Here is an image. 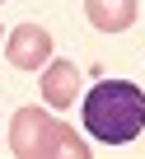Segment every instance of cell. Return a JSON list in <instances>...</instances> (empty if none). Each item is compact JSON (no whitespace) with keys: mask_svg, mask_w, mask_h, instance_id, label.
I'll return each instance as SVG.
<instances>
[{"mask_svg":"<svg viewBox=\"0 0 145 159\" xmlns=\"http://www.w3.org/2000/svg\"><path fill=\"white\" fill-rule=\"evenodd\" d=\"M136 5H140V0H84V14H89L94 28L122 33V28L136 24Z\"/></svg>","mask_w":145,"mask_h":159,"instance_id":"5","label":"cell"},{"mask_svg":"<svg viewBox=\"0 0 145 159\" xmlns=\"http://www.w3.org/2000/svg\"><path fill=\"white\" fill-rule=\"evenodd\" d=\"M10 150L19 159H89V140L42 108H19L10 117Z\"/></svg>","mask_w":145,"mask_h":159,"instance_id":"2","label":"cell"},{"mask_svg":"<svg viewBox=\"0 0 145 159\" xmlns=\"http://www.w3.org/2000/svg\"><path fill=\"white\" fill-rule=\"evenodd\" d=\"M42 98H47V108H75V98H80V66L75 61H47L42 66Z\"/></svg>","mask_w":145,"mask_h":159,"instance_id":"4","label":"cell"},{"mask_svg":"<svg viewBox=\"0 0 145 159\" xmlns=\"http://www.w3.org/2000/svg\"><path fill=\"white\" fill-rule=\"evenodd\" d=\"M84 131L103 145H126L145 131V89L131 80H98L80 98Z\"/></svg>","mask_w":145,"mask_h":159,"instance_id":"1","label":"cell"},{"mask_svg":"<svg viewBox=\"0 0 145 159\" xmlns=\"http://www.w3.org/2000/svg\"><path fill=\"white\" fill-rule=\"evenodd\" d=\"M5 56H10V66H19V70H38V66L52 61V33H47L42 24H19V28L10 33V42H5Z\"/></svg>","mask_w":145,"mask_h":159,"instance_id":"3","label":"cell"}]
</instances>
